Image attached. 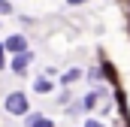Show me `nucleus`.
<instances>
[{
    "mask_svg": "<svg viewBox=\"0 0 130 127\" xmlns=\"http://www.w3.org/2000/svg\"><path fill=\"white\" fill-rule=\"evenodd\" d=\"M6 112H9V115H27V97L18 94V91L9 94L6 97Z\"/></svg>",
    "mask_w": 130,
    "mask_h": 127,
    "instance_id": "obj_1",
    "label": "nucleus"
},
{
    "mask_svg": "<svg viewBox=\"0 0 130 127\" xmlns=\"http://www.w3.org/2000/svg\"><path fill=\"white\" fill-rule=\"evenodd\" d=\"M27 64H30V55H27V52H18V58L12 61V73H15V76H24V73H27Z\"/></svg>",
    "mask_w": 130,
    "mask_h": 127,
    "instance_id": "obj_2",
    "label": "nucleus"
},
{
    "mask_svg": "<svg viewBox=\"0 0 130 127\" xmlns=\"http://www.w3.org/2000/svg\"><path fill=\"white\" fill-rule=\"evenodd\" d=\"M6 49H9V52H24V49H27V39H24L21 33H15V36L6 39Z\"/></svg>",
    "mask_w": 130,
    "mask_h": 127,
    "instance_id": "obj_3",
    "label": "nucleus"
},
{
    "mask_svg": "<svg viewBox=\"0 0 130 127\" xmlns=\"http://www.w3.org/2000/svg\"><path fill=\"white\" fill-rule=\"evenodd\" d=\"M27 124L30 127H55L48 118H39V115H27Z\"/></svg>",
    "mask_w": 130,
    "mask_h": 127,
    "instance_id": "obj_4",
    "label": "nucleus"
},
{
    "mask_svg": "<svg viewBox=\"0 0 130 127\" xmlns=\"http://www.w3.org/2000/svg\"><path fill=\"white\" fill-rule=\"evenodd\" d=\"M33 88H36L39 94H48V91H52V82H48V79H36V85H33Z\"/></svg>",
    "mask_w": 130,
    "mask_h": 127,
    "instance_id": "obj_5",
    "label": "nucleus"
},
{
    "mask_svg": "<svg viewBox=\"0 0 130 127\" xmlns=\"http://www.w3.org/2000/svg\"><path fill=\"white\" fill-rule=\"evenodd\" d=\"M76 79H79V73H76V70H70V73H64V82H67V85H70V82H76Z\"/></svg>",
    "mask_w": 130,
    "mask_h": 127,
    "instance_id": "obj_6",
    "label": "nucleus"
},
{
    "mask_svg": "<svg viewBox=\"0 0 130 127\" xmlns=\"http://www.w3.org/2000/svg\"><path fill=\"white\" fill-rule=\"evenodd\" d=\"M9 12H12V6H9L6 0H0V15H9Z\"/></svg>",
    "mask_w": 130,
    "mask_h": 127,
    "instance_id": "obj_7",
    "label": "nucleus"
},
{
    "mask_svg": "<svg viewBox=\"0 0 130 127\" xmlns=\"http://www.w3.org/2000/svg\"><path fill=\"white\" fill-rule=\"evenodd\" d=\"M85 127H103V124H100V121H94V118H91V121H85Z\"/></svg>",
    "mask_w": 130,
    "mask_h": 127,
    "instance_id": "obj_8",
    "label": "nucleus"
},
{
    "mask_svg": "<svg viewBox=\"0 0 130 127\" xmlns=\"http://www.w3.org/2000/svg\"><path fill=\"white\" fill-rule=\"evenodd\" d=\"M67 3H70V6H79V3H85V0H67Z\"/></svg>",
    "mask_w": 130,
    "mask_h": 127,
    "instance_id": "obj_9",
    "label": "nucleus"
},
{
    "mask_svg": "<svg viewBox=\"0 0 130 127\" xmlns=\"http://www.w3.org/2000/svg\"><path fill=\"white\" fill-rule=\"evenodd\" d=\"M0 67H3V49H0Z\"/></svg>",
    "mask_w": 130,
    "mask_h": 127,
    "instance_id": "obj_10",
    "label": "nucleus"
}]
</instances>
